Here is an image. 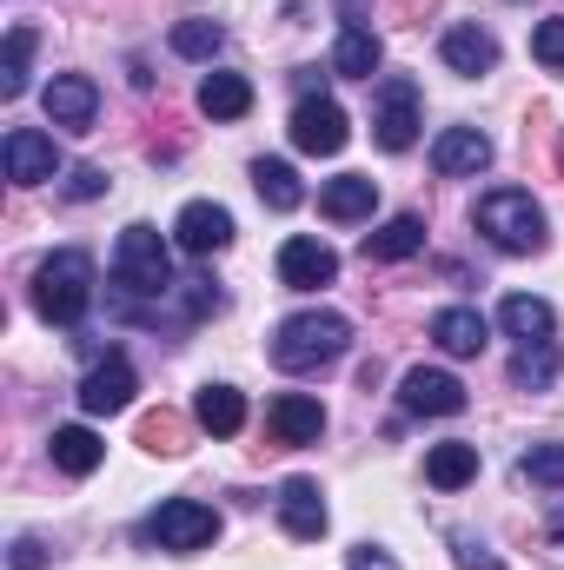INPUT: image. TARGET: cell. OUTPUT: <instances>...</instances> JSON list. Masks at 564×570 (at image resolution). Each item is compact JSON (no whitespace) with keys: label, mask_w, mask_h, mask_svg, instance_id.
Instances as JSON below:
<instances>
[{"label":"cell","mask_w":564,"mask_h":570,"mask_svg":"<svg viewBox=\"0 0 564 570\" xmlns=\"http://www.w3.org/2000/svg\"><path fill=\"white\" fill-rule=\"evenodd\" d=\"M339 7V27H372V0H332Z\"/></svg>","instance_id":"cell-39"},{"label":"cell","mask_w":564,"mask_h":570,"mask_svg":"<svg viewBox=\"0 0 564 570\" xmlns=\"http://www.w3.org/2000/svg\"><path fill=\"white\" fill-rule=\"evenodd\" d=\"M193 425L213 431V438H233V431L246 425V399L233 385H200L193 392Z\"/></svg>","instance_id":"cell-22"},{"label":"cell","mask_w":564,"mask_h":570,"mask_svg":"<svg viewBox=\"0 0 564 570\" xmlns=\"http://www.w3.org/2000/svg\"><path fill=\"white\" fill-rule=\"evenodd\" d=\"M425 478H431L438 491H465V484L478 478V444H458V438H451V444H431V451H425Z\"/></svg>","instance_id":"cell-26"},{"label":"cell","mask_w":564,"mask_h":570,"mask_svg":"<svg viewBox=\"0 0 564 570\" xmlns=\"http://www.w3.org/2000/svg\"><path fill=\"white\" fill-rule=\"evenodd\" d=\"M372 134H379L386 153H406V146L419 140V87H412V80H386V87H379Z\"/></svg>","instance_id":"cell-8"},{"label":"cell","mask_w":564,"mask_h":570,"mask_svg":"<svg viewBox=\"0 0 564 570\" xmlns=\"http://www.w3.org/2000/svg\"><path fill=\"white\" fill-rule=\"evenodd\" d=\"M140 444H146V451H179V431H173V419H146Z\"/></svg>","instance_id":"cell-36"},{"label":"cell","mask_w":564,"mask_h":570,"mask_svg":"<svg viewBox=\"0 0 564 570\" xmlns=\"http://www.w3.org/2000/svg\"><path fill=\"white\" fill-rule=\"evenodd\" d=\"M179 305H186V318H213L226 298H220V285H213V279H186V285H179Z\"/></svg>","instance_id":"cell-33"},{"label":"cell","mask_w":564,"mask_h":570,"mask_svg":"<svg viewBox=\"0 0 564 570\" xmlns=\"http://www.w3.org/2000/svg\"><path fill=\"white\" fill-rule=\"evenodd\" d=\"M552 379H558V345H552V338L518 345V358H512V385H518V392H545Z\"/></svg>","instance_id":"cell-28"},{"label":"cell","mask_w":564,"mask_h":570,"mask_svg":"<svg viewBox=\"0 0 564 570\" xmlns=\"http://www.w3.org/2000/svg\"><path fill=\"white\" fill-rule=\"evenodd\" d=\"M431 166H438L445 179H465V173H485V166H492V140H485L478 127H445V134L431 140Z\"/></svg>","instance_id":"cell-15"},{"label":"cell","mask_w":564,"mask_h":570,"mask_svg":"<svg viewBox=\"0 0 564 570\" xmlns=\"http://www.w3.org/2000/svg\"><path fill=\"white\" fill-rule=\"evenodd\" d=\"M7 564H13V570H40V564H47V544H40V538H13Z\"/></svg>","instance_id":"cell-37"},{"label":"cell","mask_w":564,"mask_h":570,"mask_svg":"<svg viewBox=\"0 0 564 570\" xmlns=\"http://www.w3.org/2000/svg\"><path fill=\"white\" fill-rule=\"evenodd\" d=\"M438 60H445L451 73H471V80H478V73H492V67H498V40H492L485 27H471V20H465V27H445Z\"/></svg>","instance_id":"cell-16"},{"label":"cell","mask_w":564,"mask_h":570,"mask_svg":"<svg viewBox=\"0 0 564 570\" xmlns=\"http://www.w3.org/2000/svg\"><path fill=\"white\" fill-rule=\"evenodd\" d=\"M379 33L372 27H339V47H332V73H346V80H372L379 73Z\"/></svg>","instance_id":"cell-24"},{"label":"cell","mask_w":564,"mask_h":570,"mask_svg":"<svg viewBox=\"0 0 564 570\" xmlns=\"http://www.w3.org/2000/svg\"><path fill=\"white\" fill-rule=\"evenodd\" d=\"M173 239H179V253L213 259V253H226V246H233V213H226V206H213V199H193V206H179Z\"/></svg>","instance_id":"cell-9"},{"label":"cell","mask_w":564,"mask_h":570,"mask_svg":"<svg viewBox=\"0 0 564 570\" xmlns=\"http://www.w3.org/2000/svg\"><path fill=\"white\" fill-rule=\"evenodd\" d=\"M114 285H120V312L127 318H140L146 305H159V298L179 292L173 285V259H166V239L153 226H127L120 233V246H114Z\"/></svg>","instance_id":"cell-1"},{"label":"cell","mask_w":564,"mask_h":570,"mask_svg":"<svg viewBox=\"0 0 564 570\" xmlns=\"http://www.w3.org/2000/svg\"><path fill=\"white\" fill-rule=\"evenodd\" d=\"M67 193H74V199H100V193H107V173H100V166H74Z\"/></svg>","instance_id":"cell-34"},{"label":"cell","mask_w":564,"mask_h":570,"mask_svg":"<svg viewBox=\"0 0 564 570\" xmlns=\"http://www.w3.org/2000/svg\"><path fill=\"white\" fill-rule=\"evenodd\" d=\"M134 392H140L134 365H127L120 352H107V358L80 379V412H87V419H114V412H127V405H134Z\"/></svg>","instance_id":"cell-7"},{"label":"cell","mask_w":564,"mask_h":570,"mask_svg":"<svg viewBox=\"0 0 564 570\" xmlns=\"http://www.w3.org/2000/svg\"><path fill=\"white\" fill-rule=\"evenodd\" d=\"M87 305H94V259L80 246H67V253L33 266V312L47 325H80Z\"/></svg>","instance_id":"cell-3"},{"label":"cell","mask_w":564,"mask_h":570,"mask_svg":"<svg viewBox=\"0 0 564 570\" xmlns=\"http://www.w3.org/2000/svg\"><path fill=\"white\" fill-rule=\"evenodd\" d=\"M431 338H438L445 358H478V352L492 345V325H485L471 305H445V312L431 318Z\"/></svg>","instance_id":"cell-18"},{"label":"cell","mask_w":564,"mask_h":570,"mask_svg":"<svg viewBox=\"0 0 564 570\" xmlns=\"http://www.w3.org/2000/svg\"><path fill=\"white\" fill-rule=\"evenodd\" d=\"M451 544H458V570H505L485 544H478V538H451Z\"/></svg>","instance_id":"cell-35"},{"label":"cell","mask_w":564,"mask_h":570,"mask_svg":"<svg viewBox=\"0 0 564 570\" xmlns=\"http://www.w3.org/2000/svg\"><path fill=\"white\" fill-rule=\"evenodd\" d=\"M498 325H505L518 345H538V338H552V325H558V318H552V305H545V298H532V292H512V298L498 305Z\"/></svg>","instance_id":"cell-25"},{"label":"cell","mask_w":564,"mask_h":570,"mask_svg":"<svg viewBox=\"0 0 564 570\" xmlns=\"http://www.w3.org/2000/svg\"><path fill=\"white\" fill-rule=\"evenodd\" d=\"M27 60H33V27H13L7 33V60H0V94L7 100L27 94Z\"/></svg>","instance_id":"cell-30"},{"label":"cell","mask_w":564,"mask_h":570,"mask_svg":"<svg viewBox=\"0 0 564 570\" xmlns=\"http://www.w3.org/2000/svg\"><path fill=\"white\" fill-rule=\"evenodd\" d=\"M372 206H379V179H366V173H339V179L319 186V213L339 219V226L372 219Z\"/></svg>","instance_id":"cell-17"},{"label":"cell","mask_w":564,"mask_h":570,"mask_svg":"<svg viewBox=\"0 0 564 570\" xmlns=\"http://www.w3.org/2000/svg\"><path fill=\"white\" fill-rule=\"evenodd\" d=\"M40 107H47V120H54V127L87 134V127H94V114H100V87H94L87 73H54V80H47V94H40Z\"/></svg>","instance_id":"cell-12"},{"label":"cell","mask_w":564,"mask_h":570,"mask_svg":"<svg viewBox=\"0 0 564 570\" xmlns=\"http://www.w3.org/2000/svg\"><path fill=\"white\" fill-rule=\"evenodd\" d=\"M253 186H260V199H266L273 213H292V206L305 199V186H299V173H292L285 159H253Z\"/></svg>","instance_id":"cell-27"},{"label":"cell","mask_w":564,"mask_h":570,"mask_svg":"<svg viewBox=\"0 0 564 570\" xmlns=\"http://www.w3.org/2000/svg\"><path fill=\"white\" fill-rule=\"evenodd\" d=\"M346 570H399V564H392V551H379V544H359Z\"/></svg>","instance_id":"cell-38"},{"label":"cell","mask_w":564,"mask_h":570,"mask_svg":"<svg viewBox=\"0 0 564 570\" xmlns=\"http://www.w3.org/2000/svg\"><path fill=\"white\" fill-rule=\"evenodd\" d=\"M200 114H206V120H240V114H253V80H246V73H206V80H200Z\"/></svg>","instance_id":"cell-23"},{"label":"cell","mask_w":564,"mask_h":570,"mask_svg":"<svg viewBox=\"0 0 564 570\" xmlns=\"http://www.w3.org/2000/svg\"><path fill=\"white\" fill-rule=\"evenodd\" d=\"M140 538L159 544V551H206V544L220 538V511L200 504V498H166V504L140 524Z\"/></svg>","instance_id":"cell-5"},{"label":"cell","mask_w":564,"mask_h":570,"mask_svg":"<svg viewBox=\"0 0 564 570\" xmlns=\"http://www.w3.org/2000/svg\"><path fill=\"white\" fill-rule=\"evenodd\" d=\"M399 405L419 412V419H458L465 412V385L451 372H431V365H412L399 379Z\"/></svg>","instance_id":"cell-11"},{"label":"cell","mask_w":564,"mask_h":570,"mask_svg":"<svg viewBox=\"0 0 564 570\" xmlns=\"http://www.w3.org/2000/svg\"><path fill=\"white\" fill-rule=\"evenodd\" d=\"M47 451H54V464H60L67 478H94V471H100V458H107V444H100L87 425H54Z\"/></svg>","instance_id":"cell-21"},{"label":"cell","mask_w":564,"mask_h":570,"mask_svg":"<svg viewBox=\"0 0 564 570\" xmlns=\"http://www.w3.org/2000/svg\"><path fill=\"white\" fill-rule=\"evenodd\" d=\"M280 279L292 292H319V285L339 279V253L325 239H285L280 246Z\"/></svg>","instance_id":"cell-13"},{"label":"cell","mask_w":564,"mask_h":570,"mask_svg":"<svg viewBox=\"0 0 564 570\" xmlns=\"http://www.w3.org/2000/svg\"><path fill=\"white\" fill-rule=\"evenodd\" d=\"M346 140H352V120H346V107H339V100L312 94V100H299V107H292V146H299V153L332 159Z\"/></svg>","instance_id":"cell-6"},{"label":"cell","mask_w":564,"mask_h":570,"mask_svg":"<svg viewBox=\"0 0 564 570\" xmlns=\"http://www.w3.org/2000/svg\"><path fill=\"white\" fill-rule=\"evenodd\" d=\"M280 524H285V538H299V544L325 538V498H319L312 478H285L280 484Z\"/></svg>","instance_id":"cell-14"},{"label":"cell","mask_w":564,"mask_h":570,"mask_svg":"<svg viewBox=\"0 0 564 570\" xmlns=\"http://www.w3.org/2000/svg\"><path fill=\"white\" fill-rule=\"evenodd\" d=\"M0 159H7V179L13 186H47L60 173V146H54V134H40V127H13L7 146H0Z\"/></svg>","instance_id":"cell-10"},{"label":"cell","mask_w":564,"mask_h":570,"mask_svg":"<svg viewBox=\"0 0 564 570\" xmlns=\"http://www.w3.org/2000/svg\"><path fill=\"white\" fill-rule=\"evenodd\" d=\"M518 471H525L532 484H545V491H564V444H532Z\"/></svg>","instance_id":"cell-31"},{"label":"cell","mask_w":564,"mask_h":570,"mask_svg":"<svg viewBox=\"0 0 564 570\" xmlns=\"http://www.w3.org/2000/svg\"><path fill=\"white\" fill-rule=\"evenodd\" d=\"M532 53H538L552 73H564V20H538V27H532Z\"/></svg>","instance_id":"cell-32"},{"label":"cell","mask_w":564,"mask_h":570,"mask_svg":"<svg viewBox=\"0 0 564 570\" xmlns=\"http://www.w3.org/2000/svg\"><path fill=\"white\" fill-rule=\"evenodd\" d=\"M266 425H273V438H280V444H319L325 412H319V399H305V392H285V399H273Z\"/></svg>","instance_id":"cell-19"},{"label":"cell","mask_w":564,"mask_h":570,"mask_svg":"<svg viewBox=\"0 0 564 570\" xmlns=\"http://www.w3.org/2000/svg\"><path fill=\"white\" fill-rule=\"evenodd\" d=\"M471 219H478V233H485L498 253H538V246H545V213H538V199L518 193V186L485 193Z\"/></svg>","instance_id":"cell-4"},{"label":"cell","mask_w":564,"mask_h":570,"mask_svg":"<svg viewBox=\"0 0 564 570\" xmlns=\"http://www.w3.org/2000/svg\"><path fill=\"white\" fill-rule=\"evenodd\" d=\"M346 345H352V325L339 312H292L273 332V365L280 372H319V365L346 358Z\"/></svg>","instance_id":"cell-2"},{"label":"cell","mask_w":564,"mask_h":570,"mask_svg":"<svg viewBox=\"0 0 564 570\" xmlns=\"http://www.w3.org/2000/svg\"><path fill=\"white\" fill-rule=\"evenodd\" d=\"M220 47H226V27L220 20H179L173 27V53L179 60H213Z\"/></svg>","instance_id":"cell-29"},{"label":"cell","mask_w":564,"mask_h":570,"mask_svg":"<svg viewBox=\"0 0 564 570\" xmlns=\"http://www.w3.org/2000/svg\"><path fill=\"white\" fill-rule=\"evenodd\" d=\"M425 253V219L419 213H399V219H386L379 233H366V259H379V266H399V259H412Z\"/></svg>","instance_id":"cell-20"}]
</instances>
